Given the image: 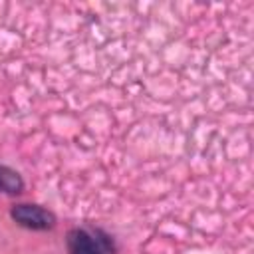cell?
Segmentation results:
<instances>
[{"label": "cell", "instance_id": "6da1fadb", "mask_svg": "<svg viewBox=\"0 0 254 254\" xmlns=\"http://www.w3.org/2000/svg\"><path fill=\"white\" fill-rule=\"evenodd\" d=\"M67 250L69 254H113V242L97 228H73L67 234Z\"/></svg>", "mask_w": 254, "mask_h": 254}, {"label": "cell", "instance_id": "7a4b0ae2", "mask_svg": "<svg viewBox=\"0 0 254 254\" xmlns=\"http://www.w3.org/2000/svg\"><path fill=\"white\" fill-rule=\"evenodd\" d=\"M10 214L20 226L30 230H48L56 222V216L38 204H18L12 208Z\"/></svg>", "mask_w": 254, "mask_h": 254}, {"label": "cell", "instance_id": "3957f363", "mask_svg": "<svg viewBox=\"0 0 254 254\" xmlns=\"http://www.w3.org/2000/svg\"><path fill=\"white\" fill-rule=\"evenodd\" d=\"M22 189H24L22 177L16 171H12L10 167L0 165V190L8 192V194H18Z\"/></svg>", "mask_w": 254, "mask_h": 254}]
</instances>
